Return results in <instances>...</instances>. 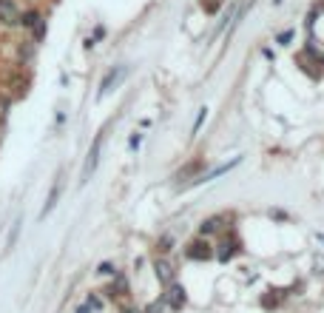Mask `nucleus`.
<instances>
[{
  "mask_svg": "<svg viewBox=\"0 0 324 313\" xmlns=\"http://www.w3.org/2000/svg\"><path fill=\"white\" fill-rule=\"evenodd\" d=\"M0 20H3L6 26H15V23H20V15H18L15 0H0Z\"/></svg>",
  "mask_w": 324,
  "mask_h": 313,
  "instance_id": "f257e3e1",
  "label": "nucleus"
},
{
  "mask_svg": "<svg viewBox=\"0 0 324 313\" xmlns=\"http://www.w3.org/2000/svg\"><path fill=\"white\" fill-rule=\"evenodd\" d=\"M210 256H213V253H210L208 242H191V245H188V259L205 262V259H210Z\"/></svg>",
  "mask_w": 324,
  "mask_h": 313,
  "instance_id": "f03ea898",
  "label": "nucleus"
},
{
  "mask_svg": "<svg viewBox=\"0 0 324 313\" xmlns=\"http://www.w3.org/2000/svg\"><path fill=\"white\" fill-rule=\"evenodd\" d=\"M100 142H103V139L97 137L94 139V145H91V151H88V160H86V171H83V177H91L94 174V168H97V160H100Z\"/></svg>",
  "mask_w": 324,
  "mask_h": 313,
  "instance_id": "7ed1b4c3",
  "label": "nucleus"
},
{
  "mask_svg": "<svg viewBox=\"0 0 324 313\" xmlns=\"http://www.w3.org/2000/svg\"><path fill=\"white\" fill-rule=\"evenodd\" d=\"M168 304H171V307H182L185 304V290L179 285H174L171 287V293H168V299H165Z\"/></svg>",
  "mask_w": 324,
  "mask_h": 313,
  "instance_id": "20e7f679",
  "label": "nucleus"
},
{
  "mask_svg": "<svg viewBox=\"0 0 324 313\" xmlns=\"http://www.w3.org/2000/svg\"><path fill=\"white\" fill-rule=\"evenodd\" d=\"M157 276H159V282H162V285H168V282H171V276H174V270H171V265H168L165 259L157 262Z\"/></svg>",
  "mask_w": 324,
  "mask_h": 313,
  "instance_id": "39448f33",
  "label": "nucleus"
},
{
  "mask_svg": "<svg viewBox=\"0 0 324 313\" xmlns=\"http://www.w3.org/2000/svg\"><path fill=\"white\" fill-rule=\"evenodd\" d=\"M120 74H123V69H114V71H108V77H105L103 83H100V94H105V91H108V88L114 86V80L120 77Z\"/></svg>",
  "mask_w": 324,
  "mask_h": 313,
  "instance_id": "423d86ee",
  "label": "nucleus"
},
{
  "mask_svg": "<svg viewBox=\"0 0 324 313\" xmlns=\"http://www.w3.org/2000/svg\"><path fill=\"white\" fill-rule=\"evenodd\" d=\"M216 228H222V219L219 217H210V219H205V222H202V234H213Z\"/></svg>",
  "mask_w": 324,
  "mask_h": 313,
  "instance_id": "0eeeda50",
  "label": "nucleus"
},
{
  "mask_svg": "<svg viewBox=\"0 0 324 313\" xmlns=\"http://www.w3.org/2000/svg\"><path fill=\"white\" fill-rule=\"evenodd\" d=\"M233 251H236V245H233V242H230V239H228V242L222 245V251H219V259H222V262H228L230 256H233Z\"/></svg>",
  "mask_w": 324,
  "mask_h": 313,
  "instance_id": "6e6552de",
  "label": "nucleus"
},
{
  "mask_svg": "<svg viewBox=\"0 0 324 313\" xmlns=\"http://www.w3.org/2000/svg\"><path fill=\"white\" fill-rule=\"evenodd\" d=\"M20 23H23V26H37V23H40V15H37V12H29V15H23V20H20Z\"/></svg>",
  "mask_w": 324,
  "mask_h": 313,
  "instance_id": "1a4fd4ad",
  "label": "nucleus"
},
{
  "mask_svg": "<svg viewBox=\"0 0 324 313\" xmlns=\"http://www.w3.org/2000/svg\"><path fill=\"white\" fill-rule=\"evenodd\" d=\"M57 197H60V188H57V185H54V188H52V194H49V202H46V208H43V214H49V211L54 208V202H57Z\"/></svg>",
  "mask_w": 324,
  "mask_h": 313,
  "instance_id": "9d476101",
  "label": "nucleus"
},
{
  "mask_svg": "<svg viewBox=\"0 0 324 313\" xmlns=\"http://www.w3.org/2000/svg\"><path fill=\"white\" fill-rule=\"evenodd\" d=\"M171 245H174V239H171V236H162V239L157 242V251L165 253V251H171Z\"/></svg>",
  "mask_w": 324,
  "mask_h": 313,
  "instance_id": "9b49d317",
  "label": "nucleus"
},
{
  "mask_svg": "<svg viewBox=\"0 0 324 313\" xmlns=\"http://www.w3.org/2000/svg\"><path fill=\"white\" fill-rule=\"evenodd\" d=\"M97 273H105V276H108V273H114V265H111V262H103V265L97 268Z\"/></svg>",
  "mask_w": 324,
  "mask_h": 313,
  "instance_id": "f8f14e48",
  "label": "nucleus"
},
{
  "mask_svg": "<svg viewBox=\"0 0 324 313\" xmlns=\"http://www.w3.org/2000/svg\"><path fill=\"white\" fill-rule=\"evenodd\" d=\"M159 310H162V302H154V304L148 307V313H159Z\"/></svg>",
  "mask_w": 324,
  "mask_h": 313,
  "instance_id": "ddd939ff",
  "label": "nucleus"
},
{
  "mask_svg": "<svg viewBox=\"0 0 324 313\" xmlns=\"http://www.w3.org/2000/svg\"><path fill=\"white\" fill-rule=\"evenodd\" d=\"M123 313H140V310H137V307H125Z\"/></svg>",
  "mask_w": 324,
  "mask_h": 313,
  "instance_id": "4468645a",
  "label": "nucleus"
},
{
  "mask_svg": "<svg viewBox=\"0 0 324 313\" xmlns=\"http://www.w3.org/2000/svg\"><path fill=\"white\" fill-rule=\"evenodd\" d=\"M77 313H88V304H86V307H80V310Z\"/></svg>",
  "mask_w": 324,
  "mask_h": 313,
  "instance_id": "2eb2a0df",
  "label": "nucleus"
}]
</instances>
